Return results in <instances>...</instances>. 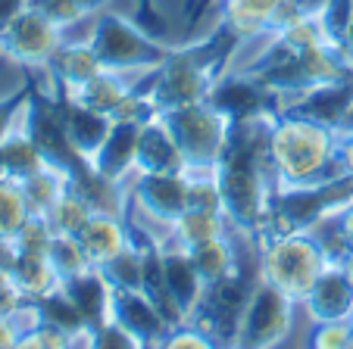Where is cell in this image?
I'll use <instances>...</instances> for the list:
<instances>
[{
  "label": "cell",
  "instance_id": "1",
  "mask_svg": "<svg viewBox=\"0 0 353 349\" xmlns=\"http://www.w3.org/2000/svg\"><path fill=\"white\" fill-rule=\"evenodd\" d=\"M279 112H263L254 119L234 122L228 144L216 162V178L222 191V212L234 234L254 240L266 228L275 197V171L269 159V128Z\"/></svg>",
  "mask_w": 353,
  "mask_h": 349
},
{
  "label": "cell",
  "instance_id": "9",
  "mask_svg": "<svg viewBox=\"0 0 353 349\" xmlns=\"http://www.w3.org/2000/svg\"><path fill=\"white\" fill-rule=\"evenodd\" d=\"M63 41H66V28L57 25L41 10L26 7L13 22L0 28V56H7L10 63L28 69V72H41L54 60Z\"/></svg>",
  "mask_w": 353,
  "mask_h": 349
},
{
  "label": "cell",
  "instance_id": "30",
  "mask_svg": "<svg viewBox=\"0 0 353 349\" xmlns=\"http://www.w3.org/2000/svg\"><path fill=\"white\" fill-rule=\"evenodd\" d=\"M132 222V218H128ZM100 271L107 275V281L116 290H141V271H144V250H141L138 237L132 234V244L122 253H116L110 262L100 265Z\"/></svg>",
  "mask_w": 353,
  "mask_h": 349
},
{
  "label": "cell",
  "instance_id": "8",
  "mask_svg": "<svg viewBox=\"0 0 353 349\" xmlns=\"http://www.w3.org/2000/svg\"><path fill=\"white\" fill-rule=\"evenodd\" d=\"M260 271H247V265H241L234 275L222 277L216 284H207L203 293H200L197 309L188 315V321L203 328L207 334H213L222 346H232L234 337H238V324L241 315L247 309V299H250V290H254Z\"/></svg>",
  "mask_w": 353,
  "mask_h": 349
},
{
  "label": "cell",
  "instance_id": "11",
  "mask_svg": "<svg viewBox=\"0 0 353 349\" xmlns=\"http://www.w3.org/2000/svg\"><path fill=\"white\" fill-rule=\"evenodd\" d=\"M285 0H216V25L225 28L241 47L263 41L275 28Z\"/></svg>",
  "mask_w": 353,
  "mask_h": 349
},
{
  "label": "cell",
  "instance_id": "32",
  "mask_svg": "<svg viewBox=\"0 0 353 349\" xmlns=\"http://www.w3.org/2000/svg\"><path fill=\"white\" fill-rule=\"evenodd\" d=\"M50 262H54L57 275L63 277V281H69V277L81 275V271L91 268V259H88L85 246H81L79 237H69V234H54V244H50Z\"/></svg>",
  "mask_w": 353,
  "mask_h": 349
},
{
  "label": "cell",
  "instance_id": "42",
  "mask_svg": "<svg viewBox=\"0 0 353 349\" xmlns=\"http://www.w3.org/2000/svg\"><path fill=\"white\" fill-rule=\"evenodd\" d=\"M334 222H338V231H341V240H344L347 253L353 250V200L347 206H341L338 212H334Z\"/></svg>",
  "mask_w": 353,
  "mask_h": 349
},
{
  "label": "cell",
  "instance_id": "16",
  "mask_svg": "<svg viewBox=\"0 0 353 349\" xmlns=\"http://www.w3.org/2000/svg\"><path fill=\"white\" fill-rule=\"evenodd\" d=\"M160 234V256H163V275H166L169 293H172L175 306L181 309V315H191L200 303V293H203V281H200L197 268L191 262V253L188 246H181L179 240L169 234V231H157Z\"/></svg>",
  "mask_w": 353,
  "mask_h": 349
},
{
  "label": "cell",
  "instance_id": "43",
  "mask_svg": "<svg viewBox=\"0 0 353 349\" xmlns=\"http://www.w3.org/2000/svg\"><path fill=\"white\" fill-rule=\"evenodd\" d=\"M19 337H22V328L13 318H0V349H16Z\"/></svg>",
  "mask_w": 353,
  "mask_h": 349
},
{
  "label": "cell",
  "instance_id": "19",
  "mask_svg": "<svg viewBox=\"0 0 353 349\" xmlns=\"http://www.w3.org/2000/svg\"><path fill=\"white\" fill-rule=\"evenodd\" d=\"M113 321L122 324L125 330H132L138 340H144L147 346H157L163 337L169 334V318L157 309L141 290H116L113 299Z\"/></svg>",
  "mask_w": 353,
  "mask_h": 349
},
{
  "label": "cell",
  "instance_id": "45",
  "mask_svg": "<svg viewBox=\"0 0 353 349\" xmlns=\"http://www.w3.org/2000/svg\"><path fill=\"white\" fill-rule=\"evenodd\" d=\"M26 7H28V0H0V28L7 25V22H13Z\"/></svg>",
  "mask_w": 353,
  "mask_h": 349
},
{
  "label": "cell",
  "instance_id": "31",
  "mask_svg": "<svg viewBox=\"0 0 353 349\" xmlns=\"http://www.w3.org/2000/svg\"><path fill=\"white\" fill-rule=\"evenodd\" d=\"M185 175H188V209L222 212V191L216 169H185Z\"/></svg>",
  "mask_w": 353,
  "mask_h": 349
},
{
  "label": "cell",
  "instance_id": "24",
  "mask_svg": "<svg viewBox=\"0 0 353 349\" xmlns=\"http://www.w3.org/2000/svg\"><path fill=\"white\" fill-rule=\"evenodd\" d=\"M144 78H147V75H144ZM138 81H141L138 75L113 72V69H100V72L94 75L85 87H79V91L69 94V97H75L79 103H85V106H91V109L103 112V116H113V109L122 103V100H125V94L132 91Z\"/></svg>",
  "mask_w": 353,
  "mask_h": 349
},
{
  "label": "cell",
  "instance_id": "36",
  "mask_svg": "<svg viewBox=\"0 0 353 349\" xmlns=\"http://www.w3.org/2000/svg\"><path fill=\"white\" fill-rule=\"evenodd\" d=\"M310 349H353V321H316L310 324Z\"/></svg>",
  "mask_w": 353,
  "mask_h": 349
},
{
  "label": "cell",
  "instance_id": "17",
  "mask_svg": "<svg viewBox=\"0 0 353 349\" xmlns=\"http://www.w3.org/2000/svg\"><path fill=\"white\" fill-rule=\"evenodd\" d=\"M138 134H141V125H132V122H113L107 140L100 144V150L94 153V159L88 162L94 175L113 181V184H128V178L134 175Z\"/></svg>",
  "mask_w": 353,
  "mask_h": 349
},
{
  "label": "cell",
  "instance_id": "39",
  "mask_svg": "<svg viewBox=\"0 0 353 349\" xmlns=\"http://www.w3.org/2000/svg\"><path fill=\"white\" fill-rule=\"evenodd\" d=\"M28 94H32V81L19 85L13 94H3V97H0V138H3V134H7L10 128L19 122L22 106H26Z\"/></svg>",
  "mask_w": 353,
  "mask_h": 349
},
{
  "label": "cell",
  "instance_id": "49",
  "mask_svg": "<svg viewBox=\"0 0 353 349\" xmlns=\"http://www.w3.org/2000/svg\"><path fill=\"white\" fill-rule=\"evenodd\" d=\"M225 349H238V346H225Z\"/></svg>",
  "mask_w": 353,
  "mask_h": 349
},
{
  "label": "cell",
  "instance_id": "6",
  "mask_svg": "<svg viewBox=\"0 0 353 349\" xmlns=\"http://www.w3.org/2000/svg\"><path fill=\"white\" fill-rule=\"evenodd\" d=\"M160 119L172 131L175 144L185 156V169H216L234 122L213 100H197V103H185L175 109H163Z\"/></svg>",
  "mask_w": 353,
  "mask_h": 349
},
{
  "label": "cell",
  "instance_id": "33",
  "mask_svg": "<svg viewBox=\"0 0 353 349\" xmlns=\"http://www.w3.org/2000/svg\"><path fill=\"white\" fill-rule=\"evenodd\" d=\"M32 218L26 193L16 181H0V237H16L19 228Z\"/></svg>",
  "mask_w": 353,
  "mask_h": 349
},
{
  "label": "cell",
  "instance_id": "18",
  "mask_svg": "<svg viewBox=\"0 0 353 349\" xmlns=\"http://www.w3.org/2000/svg\"><path fill=\"white\" fill-rule=\"evenodd\" d=\"M169 171H185V156H181L169 125L160 116H154L147 125H141L134 175H169Z\"/></svg>",
  "mask_w": 353,
  "mask_h": 349
},
{
  "label": "cell",
  "instance_id": "10",
  "mask_svg": "<svg viewBox=\"0 0 353 349\" xmlns=\"http://www.w3.org/2000/svg\"><path fill=\"white\" fill-rule=\"evenodd\" d=\"M128 200H132L128 212H134L144 224H154V231H166L188 209V175L185 171L132 175Z\"/></svg>",
  "mask_w": 353,
  "mask_h": 349
},
{
  "label": "cell",
  "instance_id": "20",
  "mask_svg": "<svg viewBox=\"0 0 353 349\" xmlns=\"http://www.w3.org/2000/svg\"><path fill=\"white\" fill-rule=\"evenodd\" d=\"M353 100V75L344 81H332V85H319L313 91L300 94L297 100L281 106V112H294V116H303V119L322 122V125L338 128L344 119L347 106Z\"/></svg>",
  "mask_w": 353,
  "mask_h": 349
},
{
  "label": "cell",
  "instance_id": "13",
  "mask_svg": "<svg viewBox=\"0 0 353 349\" xmlns=\"http://www.w3.org/2000/svg\"><path fill=\"white\" fill-rule=\"evenodd\" d=\"M300 312L307 315L310 324L316 321H341L353 315V284L341 271L338 262H328L310 293L300 303Z\"/></svg>",
  "mask_w": 353,
  "mask_h": 349
},
{
  "label": "cell",
  "instance_id": "4",
  "mask_svg": "<svg viewBox=\"0 0 353 349\" xmlns=\"http://www.w3.org/2000/svg\"><path fill=\"white\" fill-rule=\"evenodd\" d=\"M328 265V256L322 253L319 240L313 231L297 228V231H279L269 234L256 244V268L260 277L291 299L303 303L316 277Z\"/></svg>",
  "mask_w": 353,
  "mask_h": 349
},
{
  "label": "cell",
  "instance_id": "15",
  "mask_svg": "<svg viewBox=\"0 0 353 349\" xmlns=\"http://www.w3.org/2000/svg\"><path fill=\"white\" fill-rule=\"evenodd\" d=\"M57 106H60V119H63V128H66V138L72 144V150L81 156V162H91L94 153L100 150V144L107 140L113 119L91 109V106L79 103L69 94H57Z\"/></svg>",
  "mask_w": 353,
  "mask_h": 349
},
{
  "label": "cell",
  "instance_id": "3",
  "mask_svg": "<svg viewBox=\"0 0 353 349\" xmlns=\"http://www.w3.org/2000/svg\"><path fill=\"white\" fill-rule=\"evenodd\" d=\"M238 50V41L225 28L216 25L203 41L172 47L169 60L144 78V87L160 112L185 103H197V100H210L213 87L228 72Z\"/></svg>",
  "mask_w": 353,
  "mask_h": 349
},
{
  "label": "cell",
  "instance_id": "29",
  "mask_svg": "<svg viewBox=\"0 0 353 349\" xmlns=\"http://www.w3.org/2000/svg\"><path fill=\"white\" fill-rule=\"evenodd\" d=\"M113 0H28V7L41 10L44 16L63 25L69 32L72 25L79 22H88V19H97L100 13H107V7Z\"/></svg>",
  "mask_w": 353,
  "mask_h": 349
},
{
  "label": "cell",
  "instance_id": "47",
  "mask_svg": "<svg viewBox=\"0 0 353 349\" xmlns=\"http://www.w3.org/2000/svg\"><path fill=\"white\" fill-rule=\"evenodd\" d=\"M338 131H344V134H353V100H350V106H347V112H344V119H341Z\"/></svg>",
  "mask_w": 353,
  "mask_h": 349
},
{
  "label": "cell",
  "instance_id": "25",
  "mask_svg": "<svg viewBox=\"0 0 353 349\" xmlns=\"http://www.w3.org/2000/svg\"><path fill=\"white\" fill-rule=\"evenodd\" d=\"M13 281L28 303H41V299L60 293L63 287V277L57 275L50 256H19V265L13 268Z\"/></svg>",
  "mask_w": 353,
  "mask_h": 349
},
{
  "label": "cell",
  "instance_id": "44",
  "mask_svg": "<svg viewBox=\"0 0 353 349\" xmlns=\"http://www.w3.org/2000/svg\"><path fill=\"white\" fill-rule=\"evenodd\" d=\"M338 159H341V169H344V175H350V178H353V134H344V131H341Z\"/></svg>",
  "mask_w": 353,
  "mask_h": 349
},
{
  "label": "cell",
  "instance_id": "23",
  "mask_svg": "<svg viewBox=\"0 0 353 349\" xmlns=\"http://www.w3.org/2000/svg\"><path fill=\"white\" fill-rule=\"evenodd\" d=\"M44 165H50L41 150L34 147V140L28 138L22 116L3 138H0V181H16L22 184L26 178H32L34 171H41Z\"/></svg>",
  "mask_w": 353,
  "mask_h": 349
},
{
  "label": "cell",
  "instance_id": "5",
  "mask_svg": "<svg viewBox=\"0 0 353 349\" xmlns=\"http://www.w3.org/2000/svg\"><path fill=\"white\" fill-rule=\"evenodd\" d=\"M94 53L100 56L103 69H113V72H125V75H144L157 72L163 63L169 60L172 47L163 44L160 38L141 28L134 19L122 13H100L97 19H91V32H88Z\"/></svg>",
  "mask_w": 353,
  "mask_h": 349
},
{
  "label": "cell",
  "instance_id": "26",
  "mask_svg": "<svg viewBox=\"0 0 353 349\" xmlns=\"http://www.w3.org/2000/svg\"><path fill=\"white\" fill-rule=\"evenodd\" d=\"M69 171L57 169V165H44L41 171H34L32 178L22 181V193H26V203L32 209V215H47L54 209V203L66 193L69 187Z\"/></svg>",
  "mask_w": 353,
  "mask_h": 349
},
{
  "label": "cell",
  "instance_id": "21",
  "mask_svg": "<svg viewBox=\"0 0 353 349\" xmlns=\"http://www.w3.org/2000/svg\"><path fill=\"white\" fill-rule=\"evenodd\" d=\"M79 240L88 259L94 265H103L132 244V222L128 215H116V212H94L91 222L81 228Z\"/></svg>",
  "mask_w": 353,
  "mask_h": 349
},
{
  "label": "cell",
  "instance_id": "50",
  "mask_svg": "<svg viewBox=\"0 0 353 349\" xmlns=\"http://www.w3.org/2000/svg\"><path fill=\"white\" fill-rule=\"evenodd\" d=\"M210 3H213V7H216V0H210Z\"/></svg>",
  "mask_w": 353,
  "mask_h": 349
},
{
  "label": "cell",
  "instance_id": "41",
  "mask_svg": "<svg viewBox=\"0 0 353 349\" xmlns=\"http://www.w3.org/2000/svg\"><path fill=\"white\" fill-rule=\"evenodd\" d=\"M19 246H16V237H0V271L3 275H13V268L19 265Z\"/></svg>",
  "mask_w": 353,
  "mask_h": 349
},
{
  "label": "cell",
  "instance_id": "46",
  "mask_svg": "<svg viewBox=\"0 0 353 349\" xmlns=\"http://www.w3.org/2000/svg\"><path fill=\"white\" fill-rule=\"evenodd\" d=\"M338 44H341V50H344L347 63H350V69H353V10H350V19H347V25H344V32H341Z\"/></svg>",
  "mask_w": 353,
  "mask_h": 349
},
{
  "label": "cell",
  "instance_id": "52",
  "mask_svg": "<svg viewBox=\"0 0 353 349\" xmlns=\"http://www.w3.org/2000/svg\"><path fill=\"white\" fill-rule=\"evenodd\" d=\"M150 349H157V346H150Z\"/></svg>",
  "mask_w": 353,
  "mask_h": 349
},
{
  "label": "cell",
  "instance_id": "22",
  "mask_svg": "<svg viewBox=\"0 0 353 349\" xmlns=\"http://www.w3.org/2000/svg\"><path fill=\"white\" fill-rule=\"evenodd\" d=\"M244 240L247 237L228 231V234H222V237L203 240V244H197V246H188L191 262H194V268H197L203 287L222 281V277H228V275H234V271L244 265V256H241V244H244ZM250 244H254V240H250Z\"/></svg>",
  "mask_w": 353,
  "mask_h": 349
},
{
  "label": "cell",
  "instance_id": "35",
  "mask_svg": "<svg viewBox=\"0 0 353 349\" xmlns=\"http://www.w3.org/2000/svg\"><path fill=\"white\" fill-rule=\"evenodd\" d=\"M54 244V228L44 215H32L16 234V246L22 256H47Z\"/></svg>",
  "mask_w": 353,
  "mask_h": 349
},
{
  "label": "cell",
  "instance_id": "51",
  "mask_svg": "<svg viewBox=\"0 0 353 349\" xmlns=\"http://www.w3.org/2000/svg\"><path fill=\"white\" fill-rule=\"evenodd\" d=\"M350 321H353V315H350Z\"/></svg>",
  "mask_w": 353,
  "mask_h": 349
},
{
  "label": "cell",
  "instance_id": "14",
  "mask_svg": "<svg viewBox=\"0 0 353 349\" xmlns=\"http://www.w3.org/2000/svg\"><path fill=\"white\" fill-rule=\"evenodd\" d=\"M60 293L72 303V309L81 315L88 328H97L103 321H113V299L116 287L107 281V275L100 271V265H91L88 271L63 281Z\"/></svg>",
  "mask_w": 353,
  "mask_h": 349
},
{
  "label": "cell",
  "instance_id": "34",
  "mask_svg": "<svg viewBox=\"0 0 353 349\" xmlns=\"http://www.w3.org/2000/svg\"><path fill=\"white\" fill-rule=\"evenodd\" d=\"M157 349H225V346L203 328H197L191 321H181L175 328H169V334L157 343Z\"/></svg>",
  "mask_w": 353,
  "mask_h": 349
},
{
  "label": "cell",
  "instance_id": "28",
  "mask_svg": "<svg viewBox=\"0 0 353 349\" xmlns=\"http://www.w3.org/2000/svg\"><path fill=\"white\" fill-rule=\"evenodd\" d=\"M94 206H91V200L85 197V193L79 191V187L69 181V187H66V193H63L60 200L54 203V209L47 212V222H50V228H54V234H69V237H79L81 234V228H85L88 222H91V215H94Z\"/></svg>",
  "mask_w": 353,
  "mask_h": 349
},
{
  "label": "cell",
  "instance_id": "37",
  "mask_svg": "<svg viewBox=\"0 0 353 349\" xmlns=\"http://www.w3.org/2000/svg\"><path fill=\"white\" fill-rule=\"evenodd\" d=\"M88 349H150L144 340L125 330L116 321H103L97 328H88Z\"/></svg>",
  "mask_w": 353,
  "mask_h": 349
},
{
  "label": "cell",
  "instance_id": "40",
  "mask_svg": "<svg viewBox=\"0 0 353 349\" xmlns=\"http://www.w3.org/2000/svg\"><path fill=\"white\" fill-rule=\"evenodd\" d=\"M26 303L28 299L22 297V290L16 287L13 275H3V271H0V318H16Z\"/></svg>",
  "mask_w": 353,
  "mask_h": 349
},
{
  "label": "cell",
  "instance_id": "12",
  "mask_svg": "<svg viewBox=\"0 0 353 349\" xmlns=\"http://www.w3.org/2000/svg\"><path fill=\"white\" fill-rule=\"evenodd\" d=\"M103 69L100 56L94 53L91 41H63V47L54 53V60L47 63L38 75H44L47 87L57 94H75L79 87H85L94 75Z\"/></svg>",
  "mask_w": 353,
  "mask_h": 349
},
{
  "label": "cell",
  "instance_id": "7",
  "mask_svg": "<svg viewBox=\"0 0 353 349\" xmlns=\"http://www.w3.org/2000/svg\"><path fill=\"white\" fill-rule=\"evenodd\" d=\"M300 303L291 299L288 293H281L279 287L266 284L263 277H256L247 309L241 315L238 337L232 346L238 349H275L288 334H291L294 321H297Z\"/></svg>",
  "mask_w": 353,
  "mask_h": 349
},
{
  "label": "cell",
  "instance_id": "27",
  "mask_svg": "<svg viewBox=\"0 0 353 349\" xmlns=\"http://www.w3.org/2000/svg\"><path fill=\"white\" fill-rule=\"evenodd\" d=\"M181 246H197L203 240L222 237L232 231L228 218L222 212H200V209H185L179 218H175L172 228H166Z\"/></svg>",
  "mask_w": 353,
  "mask_h": 349
},
{
  "label": "cell",
  "instance_id": "2",
  "mask_svg": "<svg viewBox=\"0 0 353 349\" xmlns=\"http://www.w3.org/2000/svg\"><path fill=\"white\" fill-rule=\"evenodd\" d=\"M341 131L294 112H279L269 128V159L279 191L319 187L341 178Z\"/></svg>",
  "mask_w": 353,
  "mask_h": 349
},
{
  "label": "cell",
  "instance_id": "48",
  "mask_svg": "<svg viewBox=\"0 0 353 349\" xmlns=\"http://www.w3.org/2000/svg\"><path fill=\"white\" fill-rule=\"evenodd\" d=\"M338 265H341V271L347 275V281L353 284V250H350V253H344V259H341Z\"/></svg>",
  "mask_w": 353,
  "mask_h": 349
},
{
  "label": "cell",
  "instance_id": "38",
  "mask_svg": "<svg viewBox=\"0 0 353 349\" xmlns=\"http://www.w3.org/2000/svg\"><path fill=\"white\" fill-rule=\"evenodd\" d=\"M69 337H72V334L60 330L57 324L41 321L38 328L22 330V337H19V343H16V349H69Z\"/></svg>",
  "mask_w": 353,
  "mask_h": 349
}]
</instances>
